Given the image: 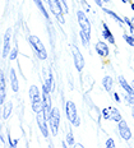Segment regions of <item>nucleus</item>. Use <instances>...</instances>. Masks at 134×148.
Segmentation results:
<instances>
[{"label": "nucleus", "instance_id": "1", "mask_svg": "<svg viewBox=\"0 0 134 148\" xmlns=\"http://www.w3.org/2000/svg\"><path fill=\"white\" fill-rule=\"evenodd\" d=\"M30 44L31 46H32L33 51L36 52V55L38 56V59L41 60H46L47 59V51H46L45 46H43V44L41 42V40L38 38L37 36H30Z\"/></svg>", "mask_w": 134, "mask_h": 148}, {"label": "nucleus", "instance_id": "2", "mask_svg": "<svg viewBox=\"0 0 134 148\" xmlns=\"http://www.w3.org/2000/svg\"><path fill=\"white\" fill-rule=\"evenodd\" d=\"M65 111H67L68 120H69L74 126H79L80 125V118L78 116L77 106L73 101H67V103H65Z\"/></svg>", "mask_w": 134, "mask_h": 148}, {"label": "nucleus", "instance_id": "3", "mask_svg": "<svg viewBox=\"0 0 134 148\" xmlns=\"http://www.w3.org/2000/svg\"><path fill=\"white\" fill-rule=\"evenodd\" d=\"M47 120H49V126H50V130H51V134L54 137H56L59 132V124H60V112H59L56 107H52Z\"/></svg>", "mask_w": 134, "mask_h": 148}, {"label": "nucleus", "instance_id": "4", "mask_svg": "<svg viewBox=\"0 0 134 148\" xmlns=\"http://www.w3.org/2000/svg\"><path fill=\"white\" fill-rule=\"evenodd\" d=\"M101 115L105 120H111V121H115V123H119L123 120V116H121L120 111L116 107H111V106L105 107L101 111Z\"/></svg>", "mask_w": 134, "mask_h": 148}, {"label": "nucleus", "instance_id": "5", "mask_svg": "<svg viewBox=\"0 0 134 148\" xmlns=\"http://www.w3.org/2000/svg\"><path fill=\"white\" fill-rule=\"evenodd\" d=\"M49 8L51 10V13L55 15V18L59 21V23L61 24H65V19L63 17V12L64 9L61 7V4L59 3V0H49Z\"/></svg>", "mask_w": 134, "mask_h": 148}, {"label": "nucleus", "instance_id": "6", "mask_svg": "<svg viewBox=\"0 0 134 148\" xmlns=\"http://www.w3.org/2000/svg\"><path fill=\"white\" fill-rule=\"evenodd\" d=\"M77 19H78V23L80 26V31L87 35L88 38H91V23H89L88 18H87L86 13L83 10H78L77 12Z\"/></svg>", "mask_w": 134, "mask_h": 148}, {"label": "nucleus", "instance_id": "7", "mask_svg": "<svg viewBox=\"0 0 134 148\" xmlns=\"http://www.w3.org/2000/svg\"><path fill=\"white\" fill-rule=\"evenodd\" d=\"M36 120H37V124H38V128H40V130H41L42 135L45 138H47L50 126H47L49 120H47V115H46L45 110H42V111H40V112L36 114Z\"/></svg>", "mask_w": 134, "mask_h": 148}, {"label": "nucleus", "instance_id": "8", "mask_svg": "<svg viewBox=\"0 0 134 148\" xmlns=\"http://www.w3.org/2000/svg\"><path fill=\"white\" fill-rule=\"evenodd\" d=\"M71 52H73V59H74V65H76V69L80 73L83 70V68H85V65H86L85 58H83V55L80 54L79 49H78L76 45L71 46Z\"/></svg>", "mask_w": 134, "mask_h": 148}, {"label": "nucleus", "instance_id": "9", "mask_svg": "<svg viewBox=\"0 0 134 148\" xmlns=\"http://www.w3.org/2000/svg\"><path fill=\"white\" fill-rule=\"evenodd\" d=\"M118 130H119L120 137L123 138L124 140H129L132 138V132H130V128L128 125V123L125 120H121V121L118 123Z\"/></svg>", "mask_w": 134, "mask_h": 148}, {"label": "nucleus", "instance_id": "10", "mask_svg": "<svg viewBox=\"0 0 134 148\" xmlns=\"http://www.w3.org/2000/svg\"><path fill=\"white\" fill-rule=\"evenodd\" d=\"M12 32L13 29L12 28H8L4 33V41H3V51H1V56L3 58H7L10 52V38H12Z\"/></svg>", "mask_w": 134, "mask_h": 148}, {"label": "nucleus", "instance_id": "11", "mask_svg": "<svg viewBox=\"0 0 134 148\" xmlns=\"http://www.w3.org/2000/svg\"><path fill=\"white\" fill-rule=\"evenodd\" d=\"M95 49H96V52H97L100 56H102V58H107L109 54H110L109 45L106 44V42H104V41H98L97 44H96Z\"/></svg>", "mask_w": 134, "mask_h": 148}, {"label": "nucleus", "instance_id": "12", "mask_svg": "<svg viewBox=\"0 0 134 148\" xmlns=\"http://www.w3.org/2000/svg\"><path fill=\"white\" fill-rule=\"evenodd\" d=\"M102 37H104V38L109 42V44L115 45V37L113 36V33H111V31H110V28H109V26L105 22H102Z\"/></svg>", "mask_w": 134, "mask_h": 148}, {"label": "nucleus", "instance_id": "13", "mask_svg": "<svg viewBox=\"0 0 134 148\" xmlns=\"http://www.w3.org/2000/svg\"><path fill=\"white\" fill-rule=\"evenodd\" d=\"M9 79H10V86H12V91L14 93H17L19 91V83H18V78L17 74H15V70L12 68L10 72H9Z\"/></svg>", "mask_w": 134, "mask_h": 148}, {"label": "nucleus", "instance_id": "14", "mask_svg": "<svg viewBox=\"0 0 134 148\" xmlns=\"http://www.w3.org/2000/svg\"><path fill=\"white\" fill-rule=\"evenodd\" d=\"M42 100H43V105H45V112H46V115H47V118H49V115H50V112H51V110H52V103H51V97H50V93L49 92H43L42 91Z\"/></svg>", "mask_w": 134, "mask_h": 148}, {"label": "nucleus", "instance_id": "15", "mask_svg": "<svg viewBox=\"0 0 134 148\" xmlns=\"http://www.w3.org/2000/svg\"><path fill=\"white\" fill-rule=\"evenodd\" d=\"M102 87L105 88L106 92H111V91H113V87H114L113 77H110V75L104 77V78H102Z\"/></svg>", "mask_w": 134, "mask_h": 148}, {"label": "nucleus", "instance_id": "16", "mask_svg": "<svg viewBox=\"0 0 134 148\" xmlns=\"http://www.w3.org/2000/svg\"><path fill=\"white\" fill-rule=\"evenodd\" d=\"M119 84H120V87L124 89V92H125V93H134V88L132 87V84H129V83L125 81V78H124L123 75L119 77Z\"/></svg>", "mask_w": 134, "mask_h": 148}, {"label": "nucleus", "instance_id": "17", "mask_svg": "<svg viewBox=\"0 0 134 148\" xmlns=\"http://www.w3.org/2000/svg\"><path fill=\"white\" fill-rule=\"evenodd\" d=\"M45 110V105H43V100L40 98V100H36V101H32V111L35 114L40 112V111Z\"/></svg>", "mask_w": 134, "mask_h": 148}, {"label": "nucleus", "instance_id": "18", "mask_svg": "<svg viewBox=\"0 0 134 148\" xmlns=\"http://www.w3.org/2000/svg\"><path fill=\"white\" fill-rule=\"evenodd\" d=\"M28 95H30L31 101H36V100H40V98H42L41 96H40V91H38V88H37L36 86H31L30 91H28Z\"/></svg>", "mask_w": 134, "mask_h": 148}, {"label": "nucleus", "instance_id": "19", "mask_svg": "<svg viewBox=\"0 0 134 148\" xmlns=\"http://www.w3.org/2000/svg\"><path fill=\"white\" fill-rule=\"evenodd\" d=\"M12 111H13V103L12 102H7L3 105V119L7 120L10 116Z\"/></svg>", "mask_w": 134, "mask_h": 148}, {"label": "nucleus", "instance_id": "20", "mask_svg": "<svg viewBox=\"0 0 134 148\" xmlns=\"http://www.w3.org/2000/svg\"><path fill=\"white\" fill-rule=\"evenodd\" d=\"M102 10H104V12H105V13L107 14V15H110V17L113 18V19L116 21V22L119 23V24H123V23H124V18H120L119 15H118L116 13H115V12L110 10V9H107V8H102Z\"/></svg>", "mask_w": 134, "mask_h": 148}, {"label": "nucleus", "instance_id": "21", "mask_svg": "<svg viewBox=\"0 0 134 148\" xmlns=\"http://www.w3.org/2000/svg\"><path fill=\"white\" fill-rule=\"evenodd\" d=\"M35 1V4L37 5V8L41 10V13L43 14V17L46 18V19L50 22V17H49V13H47V10H46V8L43 7V0H33Z\"/></svg>", "mask_w": 134, "mask_h": 148}, {"label": "nucleus", "instance_id": "22", "mask_svg": "<svg viewBox=\"0 0 134 148\" xmlns=\"http://www.w3.org/2000/svg\"><path fill=\"white\" fill-rule=\"evenodd\" d=\"M0 93H7V82H5V77L3 70L1 74H0Z\"/></svg>", "mask_w": 134, "mask_h": 148}, {"label": "nucleus", "instance_id": "23", "mask_svg": "<svg viewBox=\"0 0 134 148\" xmlns=\"http://www.w3.org/2000/svg\"><path fill=\"white\" fill-rule=\"evenodd\" d=\"M79 36H80V41H82L83 46H85V47H88L89 40H91V38H88V37H87V35H86L85 32H83V31H80V32H79Z\"/></svg>", "mask_w": 134, "mask_h": 148}, {"label": "nucleus", "instance_id": "24", "mask_svg": "<svg viewBox=\"0 0 134 148\" xmlns=\"http://www.w3.org/2000/svg\"><path fill=\"white\" fill-rule=\"evenodd\" d=\"M123 38L125 40V42L129 46H132V47H134V36H129L128 33H124L123 35Z\"/></svg>", "mask_w": 134, "mask_h": 148}, {"label": "nucleus", "instance_id": "25", "mask_svg": "<svg viewBox=\"0 0 134 148\" xmlns=\"http://www.w3.org/2000/svg\"><path fill=\"white\" fill-rule=\"evenodd\" d=\"M125 101L128 105H130V106H134V93H125Z\"/></svg>", "mask_w": 134, "mask_h": 148}, {"label": "nucleus", "instance_id": "26", "mask_svg": "<svg viewBox=\"0 0 134 148\" xmlns=\"http://www.w3.org/2000/svg\"><path fill=\"white\" fill-rule=\"evenodd\" d=\"M17 55H18V49H17V46H14V47L10 50V52H9V59L15 60L17 59Z\"/></svg>", "mask_w": 134, "mask_h": 148}, {"label": "nucleus", "instance_id": "27", "mask_svg": "<svg viewBox=\"0 0 134 148\" xmlns=\"http://www.w3.org/2000/svg\"><path fill=\"white\" fill-rule=\"evenodd\" d=\"M67 143L69 144V146H74V137H73V133H71V130L68 132V134H67Z\"/></svg>", "mask_w": 134, "mask_h": 148}, {"label": "nucleus", "instance_id": "28", "mask_svg": "<svg viewBox=\"0 0 134 148\" xmlns=\"http://www.w3.org/2000/svg\"><path fill=\"white\" fill-rule=\"evenodd\" d=\"M105 147L106 148H115V140L113 139V138H109L105 143Z\"/></svg>", "mask_w": 134, "mask_h": 148}, {"label": "nucleus", "instance_id": "29", "mask_svg": "<svg viewBox=\"0 0 134 148\" xmlns=\"http://www.w3.org/2000/svg\"><path fill=\"white\" fill-rule=\"evenodd\" d=\"M59 3H60L61 7H63V9H64V13L67 14V13H68V5H67V1H65V0H59Z\"/></svg>", "mask_w": 134, "mask_h": 148}, {"label": "nucleus", "instance_id": "30", "mask_svg": "<svg viewBox=\"0 0 134 148\" xmlns=\"http://www.w3.org/2000/svg\"><path fill=\"white\" fill-rule=\"evenodd\" d=\"M82 5H83V8H85V10H86V12H89V10H91V8H89L88 3H87L86 0H82Z\"/></svg>", "mask_w": 134, "mask_h": 148}, {"label": "nucleus", "instance_id": "31", "mask_svg": "<svg viewBox=\"0 0 134 148\" xmlns=\"http://www.w3.org/2000/svg\"><path fill=\"white\" fill-rule=\"evenodd\" d=\"M17 139H14L13 140V138H10V137H9V143H10V147L12 148H15V147H17Z\"/></svg>", "mask_w": 134, "mask_h": 148}, {"label": "nucleus", "instance_id": "32", "mask_svg": "<svg viewBox=\"0 0 134 148\" xmlns=\"http://www.w3.org/2000/svg\"><path fill=\"white\" fill-rule=\"evenodd\" d=\"M113 98L116 101V102H120V97H119V93H118V92H114L113 93Z\"/></svg>", "mask_w": 134, "mask_h": 148}, {"label": "nucleus", "instance_id": "33", "mask_svg": "<svg viewBox=\"0 0 134 148\" xmlns=\"http://www.w3.org/2000/svg\"><path fill=\"white\" fill-rule=\"evenodd\" d=\"M95 3L98 5L100 8H102V4H104V0H95Z\"/></svg>", "mask_w": 134, "mask_h": 148}, {"label": "nucleus", "instance_id": "34", "mask_svg": "<svg viewBox=\"0 0 134 148\" xmlns=\"http://www.w3.org/2000/svg\"><path fill=\"white\" fill-rule=\"evenodd\" d=\"M74 147H77V148H83L82 144H74Z\"/></svg>", "mask_w": 134, "mask_h": 148}, {"label": "nucleus", "instance_id": "35", "mask_svg": "<svg viewBox=\"0 0 134 148\" xmlns=\"http://www.w3.org/2000/svg\"><path fill=\"white\" fill-rule=\"evenodd\" d=\"M132 115H133V119H134V106L132 107Z\"/></svg>", "mask_w": 134, "mask_h": 148}, {"label": "nucleus", "instance_id": "36", "mask_svg": "<svg viewBox=\"0 0 134 148\" xmlns=\"http://www.w3.org/2000/svg\"><path fill=\"white\" fill-rule=\"evenodd\" d=\"M130 8H132V10L134 12V3H132V5H130Z\"/></svg>", "mask_w": 134, "mask_h": 148}, {"label": "nucleus", "instance_id": "37", "mask_svg": "<svg viewBox=\"0 0 134 148\" xmlns=\"http://www.w3.org/2000/svg\"><path fill=\"white\" fill-rule=\"evenodd\" d=\"M120 1H121V3H124V4H125V3H128V1H129V0H120Z\"/></svg>", "mask_w": 134, "mask_h": 148}, {"label": "nucleus", "instance_id": "38", "mask_svg": "<svg viewBox=\"0 0 134 148\" xmlns=\"http://www.w3.org/2000/svg\"><path fill=\"white\" fill-rule=\"evenodd\" d=\"M132 24H133V27H134V18H133V19H132Z\"/></svg>", "mask_w": 134, "mask_h": 148}, {"label": "nucleus", "instance_id": "39", "mask_svg": "<svg viewBox=\"0 0 134 148\" xmlns=\"http://www.w3.org/2000/svg\"><path fill=\"white\" fill-rule=\"evenodd\" d=\"M43 1H45V3H46V4H49V0H43Z\"/></svg>", "mask_w": 134, "mask_h": 148}, {"label": "nucleus", "instance_id": "40", "mask_svg": "<svg viewBox=\"0 0 134 148\" xmlns=\"http://www.w3.org/2000/svg\"><path fill=\"white\" fill-rule=\"evenodd\" d=\"M109 1H110V0H104V3H109Z\"/></svg>", "mask_w": 134, "mask_h": 148}]
</instances>
